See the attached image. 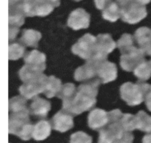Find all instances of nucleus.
<instances>
[{"mask_svg":"<svg viewBox=\"0 0 151 143\" xmlns=\"http://www.w3.org/2000/svg\"><path fill=\"white\" fill-rule=\"evenodd\" d=\"M100 82L98 79L84 82L77 88L76 93L66 112L72 115H78L91 110L97 103L98 88Z\"/></svg>","mask_w":151,"mask_h":143,"instance_id":"1","label":"nucleus"},{"mask_svg":"<svg viewBox=\"0 0 151 143\" xmlns=\"http://www.w3.org/2000/svg\"><path fill=\"white\" fill-rule=\"evenodd\" d=\"M122 115L119 110L109 112V123L100 131L98 143H133V134L126 132L121 124Z\"/></svg>","mask_w":151,"mask_h":143,"instance_id":"2","label":"nucleus"},{"mask_svg":"<svg viewBox=\"0 0 151 143\" xmlns=\"http://www.w3.org/2000/svg\"><path fill=\"white\" fill-rule=\"evenodd\" d=\"M29 112L10 113L8 119L9 134L16 135L22 140L32 137L33 126L29 120Z\"/></svg>","mask_w":151,"mask_h":143,"instance_id":"3","label":"nucleus"},{"mask_svg":"<svg viewBox=\"0 0 151 143\" xmlns=\"http://www.w3.org/2000/svg\"><path fill=\"white\" fill-rule=\"evenodd\" d=\"M150 87V85L142 82H138L136 84L126 82L120 87L121 98L128 105L131 107L137 106L145 100Z\"/></svg>","mask_w":151,"mask_h":143,"instance_id":"4","label":"nucleus"},{"mask_svg":"<svg viewBox=\"0 0 151 143\" xmlns=\"http://www.w3.org/2000/svg\"><path fill=\"white\" fill-rule=\"evenodd\" d=\"M116 47V43L109 34H100L96 37L95 52L91 60L87 62L100 63L107 60L108 54Z\"/></svg>","mask_w":151,"mask_h":143,"instance_id":"5","label":"nucleus"},{"mask_svg":"<svg viewBox=\"0 0 151 143\" xmlns=\"http://www.w3.org/2000/svg\"><path fill=\"white\" fill-rule=\"evenodd\" d=\"M95 43L96 37L89 33L85 34L75 45L72 46V51L81 58L89 61L95 52Z\"/></svg>","mask_w":151,"mask_h":143,"instance_id":"6","label":"nucleus"},{"mask_svg":"<svg viewBox=\"0 0 151 143\" xmlns=\"http://www.w3.org/2000/svg\"><path fill=\"white\" fill-rule=\"evenodd\" d=\"M145 55L142 49L133 46L128 51L122 53L120 57L121 68L125 71H134L137 66L145 61Z\"/></svg>","mask_w":151,"mask_h":143,"instance_id":"7","label":"nucleus"},{"mask_svg":"<svg viewBox=\"0 0 151 143\" xmlns=\"http://www.w3.org/2000/svg\"><path fill=\"white\" fill-rule=\"evenodd\" d=\"M47 79L48 76L42 73L36 79L24 82L19 89L21 95L27 100L33 99L40 93L44 92Z\"/></svg>","mask_w":151,"mask_h":143,"instance_id":"8","label":"nucleus"},{"mask_svg":"<svg viewBox=\"0 0 151 143\" xmlns=\"http://www.w3.org/2000/svg\"><path fill=\"white\" fill-rule=\"evenodd\" d=\"M147 12L145 6L132 1L125 7H122L121 18L124 22L135 24L141 21L147 16Z\"/></svg>","mask_w":151,"mask_h":143,"instance_id":"9","label":"nucleus"},{"mask_svg":"<svg viewBox=\"0 0 151 143\" xmlns=\"http://www.w3.org/2000/svg\"><path fill=\"white\" fill-rule=\"evenodd\" d=\"M95 63L97 67V79L100 83H109L116 79L117 68L115 63H111L108 60Z\"/></svg>","mask_w":151,"mask_h":143,"instance_id":"10","label":"nucleus"},{"mask_svg":"<svg viewBox=\"0 0 151 143\" xmlns=\"http://www.w3.org/2000/svg\"><path fill=\"white\" fill-rule=\"evenodd\" d=\"M25 66L37 73H43L46 69V55L38 50L27 52L24 57Z\"/></svg>","mask_w":151,"mask_h":143,"instance_id":"11","label":"nucleus"},{"mask_svg":"<svg viewBox=\"0 0 151 143\" xmlns=\"http://www.w3.org/2000/svg\"><path fill=\"white\" fill-rule=\"evenodd\" d=\"M90 24V15L83 8H78L70 13L67 21L69 27L74 30L86 29Z\"/></svg>","mask_w":151,"mask_h":143,"instance_id":"12","label":"nucleus"},{"mask_svg":"<svg viewBox=\"0 0 151 143\" xmlns=\"http://www.w3.org/2000/svg\"><path fill=\"white\" fill-rule=\"evenodd\" d=\"M51 123L54 130L63 133L74 127L73 115L65 110H60L52 118Z\"/></svg>","mask_w":151,"mask_h":143,"instance_id":"13","label":"nucleus"},{"mask_svg":"<svg viewBox=\"0 0 151 143\" xmlns=\"http://www.w3.org/2000/svg\"><path fill=\"white\" fill-rule=\"evenodd\" d=\"M109 112L101 109H94L88 116V125L91 129L100 131L109 123Z\"/></svg>","mask_w":151,"mask_h":143,"instance_id":"14","label":"nucleus"},{"mask_svg":"<svg viewBox=\"0 0 151 143\" xmlns=\"http://www.w3.org/2000/svg\"><path fill=\"white\" fill-rule=\"evenodd\" d=\"M75 79L78 82H83L97 79L96 63L87 62L85 65L78 68L75 72Z\"/></svg>","mask_w":151,"mask_h":143,"instance_id":"15","label":"nucleus"},{"mask_svg":"<svg viewBox=\"0 0 151 143\" xmlns=\"http://www.w3.org/2000/svg\"><path fill=\"white\" fill-rule=\"evenodd\" d=\"M134 38L146 55L151 56V29L146 26L139 28L134 33Z\"/></svg>","mask_w":151,"mask_h":143,"instance_id":"16","label":"nucleus"},{"mask_svg":"<svg viewBox=\"0 0 151 143\" xmlns=\"http://www.w3.org/2000/svg\"><path fill=\"white\" fill-rule=\"evenodd\" d=\"M51 110V104L47 100L36 96L29 106V113L38 118H45Z\"/></svg>","mask_w":151,"mask_h":143,"instance_id":"17","label":"nucleus"},{"mask_svg":"<svg viewBox=\"0 0 151 143\" xmlns=\"http://www.w3.org/2000/svg\"><path fill=\"white\" fill-rule=\"evenodd\" d=\"M22 3L12 7H8L9 27L19 28L24 23V18L26 16L22 10Z\"/></svg>","mask_w":151,"mask_h":143,"instance_id":"18","label":"nucleus"},{"mask_svg":"<svg viewBox=\"0 0 151 143\" xmlns=\"http://www.w3.org/2000/svg\"><path fill=\"white\" fill-rule=\"evenodd\" d=\"M52 124L48 120H40L33 126L32 138L36 141H42L47 139L51 134Z\"/></svg>","mask_w":151,"mask_h":143,"instance_id":"19","label":"nucleus"},{"mask_svg":"<svg viewBox=\"0 0 151 143\" xmlns=\"http://www.w3.org/2000/svg\"><path fill=\"white\" fill-rule=\"evenodd\" d=\"M41 37V33L38 31L32 29H24L22 31V35L19 41L25 46L37 48Z\"/></svg>","mask_w":151,"mask_h":143,"instance_id":"20","label":"nucleus"},{"mask_svg":"<svg viewBox=\"0 0 151 143\" xmlns=\"http://www.w3.org/2000/svg\"><path fill=\"white\" fill-rule=\"evenodd\" d=\"M76 87L72 83H66L62 86L61 90L58 97L63 101L62 109L63 110L66 111L67 109L69 108V105L76 93Z\"/></svg>","mask_w":151,"mask_h":143,"instance_id":"21","label":"nucleus"},{"mask_svg":"<svg viewBox=\"0 0 151 143\" xmlns=\"http://www.w3.org/2000/svg\"><path fill=\"white\" fill-rule=\"evenodd\" d=\"M61 81L56 78L55 76H48L43 93L48 98H51L55 96L58 97L61 90Z\"/></svg>","mask_w":151,"mask_h":143,"instance_id":"22","label":"nucleus"},{"mask_svg":"<svg viewBox=\"0 0 151 143\" xmlns=\"http://www.w3.org/2000/svg\"><path fill=\"white\" fill-rule=\"evenodd\" d=\"M103 18L111 22H115L122 16V7L115 1L109 3L102 13Z\"/></svg>","mask_w":151,"mask_h":143,"instance_id":"23","label":"nucleus"},{"mask_svg":"<svg viewBox=\"0 0 151 143\" xmlns=\"http://www.w3.org/2000/svg\"><path fill=\"white\" fill-rule=\"evenodd\" d=\"M8 108L10 113L29 112L27 99L23 96H15L9 99Z\"/></svg>","mask_w":151,"mask_h":143,"instance_id":"24","label":"nucleus"},{"mask_svg":"<svg viewBox=\"0 0 151 143\" xmlns=\"http://www.w3.org/2000/svg\"><path fill=\"white\" fill-rule=\"evenodd\" d=\"M137 129L142 132L151 133V116L145 112L139 111L137 115Z\"/></svg>","mask_w":151,"mask_h":143,"instance_id":"25","label":"nucleus"},{"mask_svg":"<svg viewBox=\"0 0 151 143\" xmlns=\"http://www.w3.org/2000/svg\"><path fill=\"white\" fill-rule=\"evenodd\" d=\"M135 76H137L139 80L147 81L151 77V65L150 61L145 60L142 63L137 66L134 70Z\"/></svg>","mask_w":151,"mask_h":143,"instance_id":"26","label":"nucleus"},{"mask_svg":"<svg viewBox=\"0 0 151 143\" xmlns=\"http://www.w3.org/2000/svg\"><path fill=\"white\" fill-rule=\"evenodd\" d=\"M25 47L19 43H13L8 47V58L10 60H17L25 56Z\"/></svg>","mask_w":151,"mask_h":143,"instance_id":"27","label":"nucleus"},{"mask_svg":"<svg viewBox=\"0 0 151 143\" xmlns=\"http://www.w3.org/2000/svg\"><path fill=\"white\" fill-rule=\"evenodd\" d=\"M121 124L126 132H131L137 129V115L131 114H123L121 118Z\"/></svg>","mask_w":151,"mask_h":143,"instance_id":"28","label":"nucleus"},{"mask_svg":"<svg viewBox=\"0 0 151 143\" xmlns=\"http://www.w3.org/2000/svg\"><path fill=\"white\" fill-rule=\"evenodd\" d=\"M134 37L130 34L125 33L122 35V37L119 38L116 43V46L120 50L121 54L134 46Z\"/></svg>","mask_w":151,"mask_h":143,"instance_id":"29","label":"nucleus"},{"mask_svg":"<svg viewBox=\"0 0 151 143\" xmlns=\"http://www.w3.org/2000/svg\"><path fill=\"white\" fill-rule=\"evenodd\" d=\"M70 143H92V137L85 132H75L71 135Z\"/></svg>","mask_w":151,"mask_h":143,"instance_id":"30","label":"nucleus"},{"mask_svg":"<svg viewBox=\"0 0 151 143\" xmlns=\"http://www.w3.org/2000/svg\"><path fill=\"white\" fill-rule=\"evenodd\" d=\"M110 2H111V0H94L96 7L98 10H104Z\"/></svg>","mask_w":151,"mask_h":143,"instance_id":"31","label":"nucleus"},{"mask_svg":"<svg viewBox=\"0 0 151 143\" xmlns=\"http://www.w3.org/2000/svg\"><path fill=\"white\" fill-rule=\"evenodd\" d=\"M9 33H8V38L9 41H13L16 38L17 35L19 32V28L16 27H9Z\"/></svg>","mask_w":151,"mask_h":143,"instance_id":"32","label":"nucleus"},{"mask_svg":"<svg viewBox=\"0 0 151 143\" xmlns=\"http://www.w3.org/2000/svg\"><path fill=\"white\" fill-rule=\"evenodd\" d=\"M145 104L147 108L148 109L149 111L151 112V85L150 87V89H149L148 92H147V95L145 96Z\"/></svg>","mask_w":151,"mask_h":143,"instance_id":"33","label":"nucleus"},{"mask_svg":"<svg viewBox=\"0 0 151 143\" xmlns=\"http://www.w3.org/2000/svg\"><path fill=\"white\" fill-rule=\"evenodd\" d=\"M133 0H116V1L118 2L119 5L121 7H124L126 5H128L129 3H131Z\"/></svg>","mask_w":151,"mask_h":143,"instance_id":"34","label":"nucleus"},{"mask_svg":"<svg viewBox=\"0 0 151 143\" xmlns=\"http://www.w3.org/2000/svg\"><path fill=\"white\" fill-rule=\"evenodd\" d=\"M23 0H8V7H12L22 2Z\"/></svg>","mask_w":151,"mask_h":143,"instance_id":"35","label":"nucleus"},{"mask_svg":"<svg viewBox=\"0 0 151 143\" xmlns=\"http://www.w3.org/2000/svg\"><path fill=\"white\" fill-rule=\"evenodd\" d=\"M142 143H151V133L147 134L143 137Z\"/></svg>","mask_w":151,"mask_h":143,"instance_id":"36","label":"nucleus"},{"mask_svg":"<svg viewBox=\"0 0 151 143\" xmlns=\"http://www.w3.org/2000/svg\"><path fill=\"white\" fill-rule=\"evenodd\" d=\"M133 1H135V2H137V3H138V4L145 6V4H149V3L150 2L151 0H133Z\"/></svg>","mask_w":151,"mask_h":143,"instance_id":"37","label":"nucleus"},{"mask_svg":"<svg viewBox=\"0 0 151 143\" xmlns=\"http://www.w3.org/2000/svg\"><path fill=\"white\" fill-rule=\"evenodd\" d=\"M75 1H81V0H75Z\"/></svg>","mask_w":151,"mask_h":143,"instance_id":"38","label":"nucleus"},{"mask_svg":"<svg viewBox=\"0 0 151 143\" xmlns=\"http://www.w3.org/2000/svg\"><path fill=\"white\" fill-rule=\"evenodd\" d=\"M150 65H151V60L150 61Z\"/></svg>","mask_w":151,"mask_h":143,"instance_id":"39","label":"nucleus"}]
</instances>
